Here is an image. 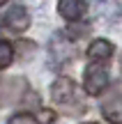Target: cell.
<instances>
[{
	"mask_svg": "<svg viewBox=\"0 0 122 124\" xmlns=\"http://www.w3.org/2000/svg\"><path fill=\"white\" fill-rule=\"evenodd\" d=\"M83 85H85L88 94H101L108 85V71L101 62H90L85 67V76H83Z\"/></svg>",
	"mask_w": 122,
	"mask_h": 124,
	"instance_id": "obj_2",
	"label": "cell"
},
{
	"mask_svg": "<svg viewBox=\"0 0 122 124\" xmlns=\"http://www.w3.org/2000/svg\"><path fill=\"white\" fill-rule=\"evenodd\" d=\"M14 60V48L9 41H2L0 39V69H7Z\"/></svg>",
	"mask_w": 122,
	"mask_h": 124,
	"instance_id": "obj_8",
	"label": "cell"
},
{
	"mask_svg": "<svg viewBox=\"0 0 122 124\" xmlns=\"http://www.w3.org/2000/svg\"><path fill=\"white\" fill-rule=\"evenodd\" d=\"M7 124H32V117L25 115V113H18V115H14Z\"/></svg>",
	"mask_w": 122,
	"mask_h": 124,
	"instance_id": "obj_10",
	"label": "cell"
},
{
	"mask_svg": "<svg viewBox=\"0 0 122 124\" xmlns=\"http://www.w3.org/2000/svg\"><path fill=\"white\" fill-rule=\"evenodd\" d=\"M51 97H53V101L58 103V106H62L65 110H69V115H78V113H83V108H85V99H83L81 90L69 78H65V76L53 83Z\"/></svg>",
	"mask_w": 122,
	"mask_h": 124,
	"instance_id": "obj_1",
	"label": "cell"
},
{
	"mask_svg": "<svg viewBox=\"0 0 122 124\" xmlns=\"http://www.w3.org/2000/svg\"><path fill=\"white\" fill-rule=\"evenodd\" d=\"M32 120L37 124H53L55 122V113L53 110H37V113H32Z\"/></svg>",
	"mask_w": 122,
	"mask_h": 124,
	"instance_id": "obj_9",
	"label": "cell"
},
{
	"mask_svg": "<svg viewBox=\"0 0 122 124\" xmlns=\"http://www.w3.org/2000/svg\"><path fill=\"white\" fill-rule=\"evenodd\" d=\"M113 51L115 48L108 39H95L88 48V58H90V62H106L113 55Z\"/></svg>",
	"mask_w": 122,
	"mask_h": 124,
	"instance_id": "obj_7",
	"label": "cell"
},
{
	"mask_svg": "<svg viewBox=\"0 0 122 124\" xmlns=\"http://www.w3.org/2000/svg\"><path fill=\"white\" fill-rule=\"evenodd\" d=\"M5 2H7V0H0V5H5Z\"/></svg>",
	"mask_w": 122,
	"mask_h": 124,
	"instance_id": "obj_11",
	"label": "cell"
},
{
	"mask_svg": "<svg viewBox=\"0 0 122 124\" xmlns=\"http://www.w3.org/2000/svg\"><path fill=\"white\" fill-rule=\"evenodd\" d=\"M122 16V7L115 0H95V18H104V21L113 23Z\"/></svg>",
	"mask_w": 122,
	"mask_h": 124,
	"instance_id": "obj_4",
	"label": "cell"
},
{
	"mask_svg": "<svg viewBox=\"0 0 122 124\" xmlns=\"http://www.w3.org/2000/svg\"><path fill=\"white\" fill-rule=\"evenodd\" d=\"M85 124H97V122H85Z\"/></svg>",
	"mask_w": 122,
	"mask_h": 124,
	"instance_id": "obj_12",
	"label": "cell"
},
{
	"mask_svg": "<svg viewBox=\"0 0 122 124\" xmlns=\"http://www.w3.org/2000/svg\"><path fill=\"white\" fill-rule=\"evenodd\" d=\"M58 14L67 21L76 23L85 14V0H60L58 2Z\"/></svg>",
	"mask_w": 122,
	"mask_h": 124,
	"instance_id": "obj_6",
	"label": "cell"
},
{
	"mask_svg": "<svg viewBox=\"0 0 122 124\" xmlns=\"http://www.w3.org/2000/svg\"><path fill=\"white\" fill-rule=\"evenodd\" d=\"M5 21H7V25L12 28L14 32H23V30L30 28V14H28V9L23 7V5H14L7 12Z\"/></svg>",
	"mask_w": 122,
	"mask_h": 124,
	"instance_id": "obj_3",
	"label": "cell"
},
{
	"mask_svg": "<svg viewBox=\"0 0 122 124\" xmlns=\"http://www.w3.org/2000/svg\"><path fill=\"white\" fill-rule=\"evenodd\" d=\"M101 113L111 124H122V94L113 92L104 103H101Z\"/></svg>",
	"mask_w": 122,
	"mask_h": 124,
	"instance_id": "obj_5",
	"label": "cell"
}]
</instances>
